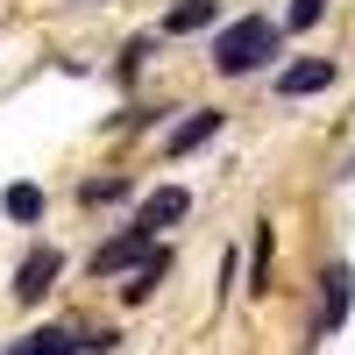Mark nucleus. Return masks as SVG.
Returning <instances> with one entry per match:
<instances>
[{
  "instance_id": "11",
  "label": "nucleus",
  "mask_w": 355,
  "mask_h": 355,
  "mask_svg": "<svg viewBox=\"0 0 355 355\" xmlns=\"http://www.w3.org/2000/svg\"><path fill=\"white\" fill-rule=\"evenodd\" d=\"M36 214H43V192H36V185H8V220H21V227H28Z\"/></svg>"
},
{
  "instance_id": "10",
  "label": "nucleus",
  "mask_w": 355,
  "mask_h": 355,
  "mask_svg": "<svg viewBox=\"0 0 355 355\" xmlns=\"http://www.w3.org/2000/svg\"><path fill=\"white\" fill-rule=\"evenodd\" d=\"M164 270H171V249H157V256H150V263H142V270L128 277V299H150V291L164 284Z\"/></svg>"
},
{
  "instance_id": "5",
  "label": "nucleus",
  "mask_w": 355,
  "mask_h": 355,
  "mask_svg": "<svg viewBox=\"0 0 355 355\" xmlns=\"http://www.w3.org/2000/svg\"><path fill=\"white\" fill-rule=\"evenodd\" d=\"M57 270H64V256H57L50 242H43V249H28V256H21V270H15V299H43V291L57 284Z\"/></svg>"
},
{
  "instance_id": "4",
  "label": "nucleus",
  "mask_w": 355,
  "mask_h": 355,
  "mask_svg": "<svg viewBox=\"0 0 355 355\" xmlns=\"http://www.w3.org/2000/svg\"><path fill=\"white\" fill-rule=\"evenodd\" d=\"M334 85V57H299V64L277 71V93L284 100H306V93H327Z\"/></svg>"
},
{
  "instance_id": "2",
  "label": "nucleus",
  "mask_w": 355,
  "mask_h": 355,
  "mask_svg": "<svg viewBox=\"0 0 355 355\" xmlns=\"http://www.w3.org/2000/svg\"><path fill=\"white\" fill-rule=\"evenodd\" d=\"M150 256H157V249H150V234H142V227L128 220L121 234H114V242H100V249H93V277H121V270H142Z\"/></svg>"
},
{
  "instance_id": "13",
  "label": "nucleus",
  "mask_w": 355,
  "mask_h": 355,
  "mask_svg": "<svg viewBox=\"0 0 355 355\" xmlns=\"http://www.w3.org/2000/svg\"><path fill=\"white\" fill-rule=\"evenodd\" d=\"M320 15H327V0H291V15H284V28H313Z\"/></svg>"
},
{
  "instance_id": "3",
  "label": "nucleus",
  "mask_w": 355,
  "mask_h": 355,
  "mask_svg": "<svg viewBox=\"0 0 355 355\" xmlns=\"http://www.w3.org/2000/svg\"><path fill=\"white\" fill-rule=\"evenodd\" d=\"M348 313H355V270H348V263H334V270L320 277V334H334Z\"/></svg>"
},
{
  "instance_id": "8",
  "label": "nucleus",
  "mask_w": 355,
  "mask_h": 355,
  "mask_svg": "<svg viewBox=\"0 0 355 355\" xmlns=\"http://www.w3.org/2000/svg\"><path fill=\"white\" fill-rule=\"evenodd\" d=\"M214 135H220V114H214V107H199V114H185V121L171 128V142H164V150H171V157H192L199 142H214Z\"/></svg>"
},
{
  "instance_id": "1",
  "label": "nucleus",
  "mask_w": 355,
  "mask_h": 355,
  "mask_svg": "<svg viewBox=\"0 0 355 355\" xmlns=\"http://www.w3.org/2000/svg\"><path fill=\"white\" fill-rule=\"evenodd\" d=\"M277 36H284V28H277L270 15H242V21H227L220 36H214V71L249 78L256 64H270V57H277Z\"/></svg>"
},
{
  "instance_id": "9",
  "label": "nucleus",
  "mask_w": 355,
  "mask_h": 355,
  "mask_svg": "<svg viewBox=\"0 0 355 355\" xmlns=\"http://www.w3.org/2000/svg\"><path fill=\"white\" fill-rule=\"evenodd\" d=\"M220 0H178V8L164 15V36H199V28H214Z\"/></svg>"
},
{
  "instance_id": "12",
  "label": "nucleus",
  "mask_w": 355,
  "mask_h": 355,
  "mask_svg": "<svg viewBox=\"0 0 355 355\" xmlns=\"http://www.w3.org/2000/svg\"><path fill=\"white\" fill-rule=\"evenodd\" d=\"M78 199H85V206H100V199H128V178H93Z\"/></svg>"
},
{
  "instance_id": "14",
  "label": "nucleus",
  "mask_w": 355,
  "mask_h": 355,
  "mask_svg": "<svg viewBox=\"0 0 355 355\" xmlns=\"http://www.w3.org/2000/svg\"><path fill=\"white\" fill-rule=\"evenodd\" d=\"M256 284H270V227H256Z\"/></svg>"
},
{
  "instance_id": "7",
  "label": "nucleus",
  "mask_w": 355,
  "mask_h": 355,
  "mask_svg": "<svg viewBox=\"0 0 355 355\" xmlns=\"http://www.w3.org/2000/svg\"><path fill=\"white\" fill-rule=\"evenodd\" d=\"M8 355H85V334L78 327H36V334H21Z\"/></svg>"
},
{
  "instance_id": "6",
  "label": "nucleus",
  "mask_w": 355,
  "mask_h": 355,
  "mask_svg": "<svg viewBox=\"0 0 355 355\" xmlns=\"http://www.w3.org/2000/svg\"><path fill=\"white\" fill-rule=\"evenodd\" d=\"M185 206H192L185 192H178V185H164V192H150V199L135 206V227H142V234H150V242H157V234H164L171 220H185Z\"/></svg>"
}]
</instances>
